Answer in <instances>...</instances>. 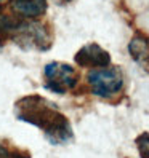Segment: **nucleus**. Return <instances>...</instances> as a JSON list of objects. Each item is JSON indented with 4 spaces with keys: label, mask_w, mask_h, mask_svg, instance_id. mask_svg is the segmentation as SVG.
Instances as JSON below:
<instances>
[{
    "label": "nucleus",
    "mask_w": 149,
    "mask_h": 158,
    "mask_svg": "<svg viewBox=\"0 0 149 158\" xmlns=\"http://www.w3.org/2000/svg\"><path fill=\"white\" fill-rule=\"evenodd\" d=\"M15 114L18 120L43 129L51 145H64L74 137L68 117L63 115L51 101L39 94H29L16 101Z\"/></svg>",
    "instance_id": "f257e3e1"
},
{
    "label": "nucleus",
    "mask_w": 149,
    "mask_h": 158,
    "mask_svg": "<svg viewBox=\"0 0 149 158\" xmlns=\"http://www.w3.org/2000/svg\"><path fill=\"white\" fill-rule=\"evenodd\" d=\"M11 42L20 45L24 50L46 51L51 48V31L50 27L39 21H26L23 19L16 32L11 35Z\"/></svg>",
    "instance_id": "f03ea898"
},
{
    "label": "nucleus",
    "mask_w": 149,
    "mask_h": 158,
    "mask_svg": "<svg viewBox=\"0 0 149 158\" xmlns=\"http://www.w3.org/2000/svg\"><path fill=\"white\" fill-rule=\"evenodd\" d=\"M87 83L91 93L98 98H112L124 88V73L120 67H103L93 69L87 75Z\"/></svg>",
    "instance_id": "7ed1b4c3"
},
{
    "label": "nucleus",
    "mask_w": 149,
    "mask_h": 158,
    "mask_svg": "<svg viewBox=\"0 0 149 158\" xmlns=\"http://www.w3.org/2000/svg\"><path fill=\"white\" fill-rule=\"evenodd\" d=\"M45 88L56 93V94H66L68 91L74 89L79 85V73L72 66L66 62L53 61L46 64L43 69Z\"/></svg>",
    "instance_id": "20e7f679"
},
{
    "label": "nucleus",
    "mask_w": 149,
    "mask_h": 158,
    "mask_svg": "<svg viewBox=\"0 0 149 158\" xmlns=\"http://www.w3.org/2000/svg\"><path fill=\"white\" fill-rule=\"evenodd\" d=\"M74 61H76L77 66L85 69H103V67H109L111 54L104 48H101L98 43H88V45H83L76 53Z\"/></svg>",
    "instance_id": "39448f33"
},
{
    "label": "nucleus",
    "mask_w": 149,
    "mask_h": 158,
    "mask_svg": "<svg viewBox=\"0 0 149 158\" xmlns=\"http://www.w3.org/2000/svg\"><path fill=\"white\" fill-rule=\"evenodd\" d=\"M128 53L139 67L149 72V37L136 34L128 43Z\"/></svg>",
    "instance_id": "423d86ee"
},
{
    "label": "nucleus",
    "mask_w": 149,
    "mask_h": 158,
    "mask_svg": "<svg viewBox=\"0 0 149 158\" xmlns=\"http://www.w3.org/2000/svg\"><path fill=\"white\" fill-rule=\"evenodd\" d=\"M11 10L16 16L24 18H40L46 11V0H11Z\"/></svg>",
    "instance_id": "0eeeda50"
},
{
    "label": "nucleus",
    "mask_w": 149,
    "mask_h": 158,
    "mask_svg": "<svg viewBox=\"0 0 149 158\" xmlns=\"http://www.w3.org/2000/svg\"><path fill=\"white\" fill-rule=\"evenodd\" d=\"M21 18L16 15H8L5 11H0V50L3 48L7 40H11V35L21 24Z\"/></svg>",
    "instance_id": "6e6552de"
},
{
    "label": "nucleus",
    "mask_w": 149,
    "mask_h": 158,
    "mask_svg": "<svg viewBox=\"0 0 149 158\" xmlns=\"http://www.w3.org/2000/svg\"><path fill=\"white\" fill-rule=\"evenodd\" d=\"M135 144H136L139 156L149 158V133H141L135 139Z\"/></svg>",
    "instance_id": "1a4fd4ad"
},
{
    "label": "nucleus",
    "mask_w": 149,
    "mask_h": 158,
    "mask_svg": "<svg viewBox=\"0 0 149 158\" xmlns=\"http://www.w3.org/2000/svg\"><path fill=\"white\" fill-rule=\"evenodd\" d=\"M0 158H11V152L3 144H0Z\"/></svg>",
    "instance_id": "9d476101"
},
{
    "label": "nucleus",
    "mask_w": 149,
    "mask_h": 158,
    "mask_svg": "<svg viewBox=\"0 0 149 158\" xmlns=\"http://www.w3.org/2000/svg\"><path fill=\"white\" fill-rule=\"evenodd\" d=\"M56 2H58V3H63V5H66V3H71L72 0H56Z\"/></svg>",
    "instance_id": "9b49d317"
},
{
    "label": "nucleus",
    "mask_w": 149,
    "mask_h": 158,
    "mask_svg": "<svg viewBox=\"0 0 149 158\" xmlns=\"http://www.w3.org/2000/svg\"><path fill=\"white\" fill-rule=\"evenodd\" d=\"M0 2H3V0H0Z\"/></svg>",
    "instance_id": "f8f14e48"
}]
</instances>
